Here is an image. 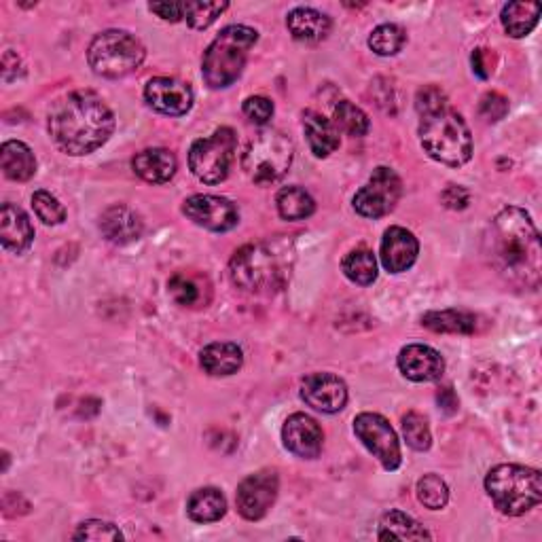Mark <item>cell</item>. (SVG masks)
<instances>
[{"label": "cell", "instance_id": "2e32d148", "mask_svg": "<svg viewBox=\"0 0 542 542\" xmlns=\"http://www.w3.org/2000/svg\"><path fill=\"white\" fill-rule=\"evenodd\" d=\"M284 447L303 460H314L320 456L324 435L320 424L305 413H293L282 428Z\"/></svg>", "mask_w": 542, "mask_h": 542}, {"label": "cell", "instance_id": "30bf717a", "mask_svg": "<svg viewBox=\"0 0 542 542\" xmlns=\"http://www.w3.org/2000/svg\"><path fill=\"white\" fill-rule=\"evenodd\" d=\"M403 183L392 168L379 166L373 170L369 183L354 195V210L365 219H382L401 200Z\"/></svg>", "mask_w": 542, "mask_h": 542}, {"label": "cell", "instance_id": "5b68a950", "mask_svg": "<svg viewBox=\"0 0 542 542\" xmlns=\"http://www.w3.org/2000/svg\"><path fill=\"white\" fill-rule=\"evenodd\" d=\"M259 41V32L248 26H227L210 43L202 60L204 81L212 89H227L236 83L246 66L248 53Z\"/></svg>", "mask_w": 542, "mask_h": 542}, {"label": "cell", "instance_id": "ee69618b", "mask_svg": "<svg viewBox=\"0 0 542 542\" xmlns=\"http://www.w3.org/2000/svg\"><path fill=\"white\" fill-rule=\"evenodd\" d=\"M441 200L447 208L451 210H464L468 206V202H471V195H468V191L464 187H458V185H449L443 195H441Z\"/></svg>", "mask_w": 542, "mask_h": 542}, {"label": "cell", "instance_id": "e0dca14e", "mask_svg": "<svg viewBox=\"0 0 542 542\" xmlns=\"http://www.w3.org/2000/svg\"><path fill=\"white\" fill-rule=\"evenodd\" d=\"M399 369L411 382H437L445 373L443 356L424 343H411L399 354Z\"/></svg>", "mask_w": 542, "mask_h": 542}, {"label": "cell", "instance_id": "4dcf8cb0", "mask_svg": "<svg viewBox=\"0 0 542 542\" xmlns=\"http://www.w3.org/2000/svg\"><path fill=\"white\" fill-rule=\"evenodd\" d=\"M343 274L348 280L360 286H369L377 280V259L369 248L350 250L341 263Z\"/></svg>", "mask_w": 542, "mask_h": 542}, {"label": "cell", "instance_id": "cb8c5ba5", "mask_svg": "<svg viewBox=\"0 0 542 542\" xmlns=\"http://www.w3.org/2000/svg\"><path fill=\"white\" fill-rule=\"evenodd\" d=\"M303 132L316 157H329L339 149V130L335 123L316 111L303 113Z\"/></svg>", "mask_w": 542, "mask_h": 542}, {"label": "cell", "instance_id": "4316f807", "mask_svg": "<svg viewBox=\"0 0 542 542\" xmlns=\"http://www.w3.org/2000/svg\"><path fill=\"white\" fill-rule=\"evenodd\" d=\"M540 13H542L540 3H509L504 5L500 20L509 36H513V39H523V36H528L536 28Z\"/></svg>", "mask_w": 542, "mask_h": 542}, {"label": "cell", "instance_id": "e575fe53", "mask_svg": "<svg viewBox=\"0 0 542 542\" xmlns=\"http://www.w3.org/2000/svg\"><path fill=\"white\" fill-rule=\"evenodd\" d=\"M403 435L411 449L415 451H428L432 445V435L424 415L409 411L403 418Z\"/></svg>", "mask_w": 542, "mask_h": 542}, {"label": "cell", "instance_id": "ffe728a7", "mask_svg": "<svg viewBox=\"0 0 542 542\" xmlns=\"http://www.w3.org/2000/svg\"><path fill=\"white\" fill-rule=\"evenodd\" d=\"M0 242L13 255H22L32 246L34 227L22 208L13 204H3L0 208Z\"/></svg>", "mask_w": 542, "mask_h": 542}, {"label": "cell", "instance_id": "5bb4252c", "mask_svg": "<svg viewBox=\"0 0 542 542\" xmlns=\"http://www.w3.org/2000/svg\"><path fill=\"white\" fill-rule=\"evenodd\" d=\"M144 100L153 111L170 117H183L193 106L191 87L170 77H155L144 87Z\"/></svg>", "mask_w": 542, "mask_h": 542}, {"label": "cell", "instance_id": "6da1fadb", "mask_svg": "<svg viewBox=\"0 0 542 542\" xmlns=\"http://www.w3.org/2000/svg\"><path fill=\"white\" fill-rule=\"evenodd\" d=\"M485 257L509 284L536 291L542 248L532 216L517 206L498 212L485 233Z\"/></svg>", "mask_w": 542, "mask_h": 542}, {"label": "cell", "instance_id": "277c9868", "mask_svg": "<svg viewBox=\"0 0 542 542\" xmlns=\"http://www.w3.org/2000/svg\"><path fill=\"white\" fill-rule=\"evenodd\" d=\"M420 142L424 151L445 166L460 168L473 157V136L466 121L449 106L437 113L422 115Z\"/></svg>", "mask_w": 542, "mask_h": 542}, {"label": "cell", "instance_id": "d590c367", "mask_svg": "<svg viewBox=\"0 0 542 542\" xmlns=\"http://www.w3.org/2000/svg\"><path fill=\"white\" fill-rule=\"evenodd\" d=\"M32 208L45 225H62L66 221V208L49 191H34Z\"/></svg>", "mask_w": 542, "mask_h": 542}, {"label": "cell", "instance_id": "44dd1931", "mask_svg": "<svg viewBox=\"0 0 542 542\" xmlns=\"http://www.w3.org/2000/svg\"><path fill=\"white\" fill-rule=\"evenodd\" d=\"M134 172L151 185H164L174 178L178 161L168 149H147L132 159Z\"/></svg>", "mask_w": 542, "mask_h": 542}, {"label": "cell", "instance_id": "603a6c76", "mask_svg": "<svg viewBox=\"0 0 542 542\" xmlns=\"http://www.w3.org/2000/svg\"><path fill=\"white\" fill-rule=\"evenodd\" d=\"M200 365L208 375L214 377H225L238 373L244 365V354L236 346V343L229 341H216L206 346L200 354Z\"/></svg>", "mask_w": 542, "mask_h": 542}, {"label": "cell", "instance_id": "d6986e66", "mask_svg": "<svg viewBox=\"0 0 542 542\" xmlns=\"http://www.w3.org/2000/svg\"><path fill=\"white\" fill-rule=\"evenodd\" d=\"M100 231L108 242L130 244L142 236L144 223L140 219V214L134 212L132 208L115 204L111 208H106L104 214L100 216Z\"/></svg>", "mask_w": 542, "mask_h": 542}, {"label": "cell", "instance_id": "83f0119b", "mask_svg": "<svg viewBox=\"0 0 542 542\" xmlns=\"http://www.w3.org/2000/svg\"><path fill=\"white\" fill-rule=\"evenodd\" d=\"M379 540H430V532L401 511H390L379 523Z\"/></svg>", "mask_w": 542, "mask_h": 542}, {"label": "cell", "instance_id": "ba28073f", "mask_svg": "<svg viewBox=\"0 0 542 542\" xmlns=\"http://www.w3.org/2000/svg\"><path fill=\"white\" fill-rule=\"evenodd\" d=\"M144 56H147L144 45L125 30L100 32L87 49L89 66L96 75L106 79L130 75L144 62Z\"/></svg>", "mask_w": 542, "mask_h": 542}, {"label": "cell", "instance_id": "7a4b0ae2", "mask_svg": "<svg viewBox=\"0 0 542 542\" xmlns=\"http://www.w3.org/2000/svg\"><path fill=\"white\" fill-rule=\"evenodd\" d=\"M113 132V111L89 89H77L51 104L49 136L66 155L83 157L94 153L106 144Z\"/></svg>", "mask_w": 542, "mask_h": 542}, {"label": "cell", "instance_id": "7c38bea8", "mask_svg": "<svg viewBox=\"0 0 542 542\" xmlns=\"http://www.w3.org/2000/svg\"><path fill=\"white\" fill-rule=\"evenodd\" d=\"M183 212L195 225L216 233L231 231L240 223L238 206L219 195H193L183 204Z\"/></svg>", "mask_w": 542, "mask_h": 542}, {"label": "cell", "instance_id": "7bdbcfd3", "mask_svg": "<svg viewBox=\"0 0 542 542\" xmlns=\"http://www.w3.org/2000/svg\"><path fill=\"white\" fill-rule=\"evenodd\" d=\"M149 11H153L164 22L185 20V3H151Z\"/></svg>", "mask_w": 542, "mask_h": 542}, {"label": "cell", "instance_id": "8d00e7d4", "mask_svg": "<svg viewBox=\"0 0 542 542\" xmlns=\"http://www.w3.org/2000/svg\"><path fill=\"white\" fill-rule=\"evenodd\" d=\"M227 7V3H185V20L195 30H206Z\"/></svg>", "mask_w": 542, "mask_h": 542}, {"label": "cell", "instance_id": "f35d334b", "mask_svg": "<svg viewBox=\"0 0 542 542\" xmlns=\"http://www.w3.org/2000/svg\"><path fill=\"white\" fill-rule=\"evenodd\" d=\"M168 288L174 301L180 305H195L197 301H200V288H197V284L191 278L176 274L168 282Z\"/></svg>", "mask_w": 542, "mask_h": 542}, {"label": "cell", "instance_id": "9a60e30c", "mask_svg": "<svg viewBox=\"0 0 542 542\" xmlns=\"http://www.w3.org/2000/svg\"><path fill=\"white\" fill-rule=\"evenodd\" d=\"M301 399L320 413H337L348 403V386L333 373H314L303 379Z\"/></svg>", "mask_w": 542, "mask_h": 542}, {"label": "cell", "instance_id": "3957f363", "mask_svg": "<svg viewBox=\"0 0 542 542\" xmlns=\"http://www.w3.org/2000/svg\"><path fill=\"white\" fill-rule=\"evenodd\" d=\"M293 265V240L276 236L240 248L231 259L229 274L233 284L246 293H274L291 278Z\"/></svg>", "mask_w": 542, "mask_h": 542}, {"label": "cell", "instance_id": "8fae6325", "mask_svg": "<svg viewBox=\"0 0 542 542\" xmlns=\"http://www.w3.org/2000/svg\"><path fill=\"white\" fill-rule=\"evenodd\" d=\"M356 437L371 454L382 462L386 471H396L401 466V447L390 422L379 413H360L354 420Z\"/></svg>", "mask_w": 542, "mask_h": 542}, {"label": "cell", "instance_id": "f546056e", "mask_svg": "<svg viewBox=\"0 0 542 542\" xmlns=\"http://www.w3.org/2000/svg\"><path fill=\"white\" fill-rule=\"evenodd\" d=\"M276 206L284 221H305L316 210L314 197L301 187H284L276 197Z\"/></svg>", "mask_w": 542, "mask_h": 542}, {"label": "cell", "instance_id": "9c48e42d", "mask_svg": "<svg viewBox=\"0 0 542 542\" xmlns=\"http://www.w3.org/2000/svg\"><path fill=\"white\" fill-rule=\"evenodd\" d=\"M238 138L231 128L216 130L210 138H200L191 144L189 168L206 185H219L229 176Z\"/></svg>", "mask_w": 542, "mask_h": 542}, {"label": "cell", "instance_id": "b9f144b4", "mask_svg": "<svg viewBox=\"0 0 542 542\" xmlns=\"http://www.w3.org/2000/svg\"><path fill=\"white\" fill-rule=\"evenodd\" d=\"M244 115L257 125H265L271 117H274V102L263 96H252L244 102Z\"/></svg>", "mask_w": 542, "mask_h": 542}, {"label": "cell", "instance_id": "7402d4cb", "mask_svg": "<svg viewBox=\"0 0 542 542\" xmlns=\"http://www.w3.org/2000/svg\"><path fill=\"white\" fill-rule=\"evenodd\" d=\"M286 26L293 39L301 43H320L331 32L329 15H324L312 7H297L286 17Z\"/></svg>", "mask_w": 542, "mask_h": 542}, {"label": "cell", "instance_id": "bcb514c9", "mask_svg": "<svg viewBox=\"0 0 542 542\" xmlns=\"http://www.w3.org/2000/svg\"><path fill=\"white\" fill-rule=\"evenodd\" d=\"M483 53H485V49H475L473 51V70H475V75L479 77V79H487V77H490V68H487L485 66V62H483Z\"/></svg>", "mask_w": 542, "mask_h": 542}, {"label": "cell", "instance_id": "4fadbf2b", "mask_svg": "<svg viewBox=\"0 0 542 542\" xmlns=\"http://www.w3.org/2000/svg\"><path fill=\"white\" fill-rule=\"evenodd\" d=\"M278 490H280V481L274 471H259L255 475L246 477L240 483L238 494H236L240 515L248 521L263 519L269 513V509L274 507Z\"/></svg>", "mask_w": 542, "mask_h": 542}, {"label": "cell", "instance_id": "60d3db41", "mask_svg": "<svg viewBox=\"0 0 542 542\" xmlns=\"http://www.w3.org/2000/svg\"><path fill=\"white\" fill-rule=\"evenodd\" d=\"M507 111H509V100L496 92L485 94L481 100V106H479V113L487 123H496V121L504 119Z\"/></svg>", "mask_w": 542, "mask_h": 542}, {"label": "cell", "instance_id": "f1b7e54d", "mask_svg": "<svg viewBox=\"0 0 542 542\" xmlns=\"http://www.w3.org/2000/svg\"><path fill=\"white\" fill-rule=\"evenodd\" d=\"M426 329L435 333H451V335H471L477 329V318L468 312L458 310H443V312H428L422 318Z\"/></svg>", "mask_w": 542, "mask_h": 542}, {"label": "cell", "instance_id": "d4e9b609", "mask_svg": "<svg viewBox=\"0 0 542 542\" xmlns=\"http://www.w3.org/2000/svg\"><path fill=\"white\" fill-rule=\"evenodd\" d=\"M0 168H3L9 180L26 183L36 174V157L28 144L20 140H9L0 149Z\"/></svg>", "mask_w": 542, "mask_h": 542}, {"label": "cell", "instance_id": "1f68e13d", "mask_svg": "<svg viewBox=\"0 0 542 542\" xmlns=\"http://www.w3.org/2000/svg\"><path fill=\"white\" fill-rule=\"evenodd\" d=\"M333 119H335V128L350 136H365L371 130V123L365 111H360V108L352 104L350 100H339L335 104Z\"/></svg>", "mask_w": 542, "mask_h": 542}, {"label": "cell", "instance_id": "ab89813d", "mask_svg": "<svg viewBox=\"0 0 542 542\" xmlns=\"http://www.w3.org/2000/svg\"><path fill=\"white\" fill-rule=\"evenodd\" d=\"M445 106H447V96L435 85H428V87L420 89L418 96H415V108H418L420 117L430 115V113H437Z\"/></svg>", "mask_w": 542, "mask_h": 542}, {"label": "cell", "instance_id": "f6af8a7d", "mask_svg": "<svg viewBox=\"0 0 542 542\" xmlns=\"http://www.w3.org/2000/svg\"><path fill=\"white\" fill-rule=\"evenodd\" d=\"M437 401H439V407L447 415H454L458 411V396L454 394V390H451V388H441L439 394H437Z\"/></svg>", "mask_w": 542, "mask_h": 542}, {"label": "cell", "instance_id": "484cf974", "mask_svg": "<svg viewBox=\"0 0 542 542\" xmlns=\"http://www.w3.org/2000/svg\"><path fill=\"white\" fill-rule=\"evenodd\" d=\"M187 513L197 523L219 521L227 513V500L216 487H202L189 496Z\"/></svg>", "mask_w": 542, "mask_h": 542}, {"label": "cell", "instance_id": "74e56055", "mask_svg": "<svg viewBox=\"0 0 542 542\" xmlns=\"http://www.w3.org/2000/svg\"><path fill=\"white\" fill-rule=\"evenodd\" d=\"M72 538L75 540H123V534L119 532V528L113 526V523L92 519V521L81 523L79 530L72 534Z\"/></svg>", "mask_w": 542, "mask_h": 542}, {"label": "cell", "instance_id": "52a82bcc", "mask_svg": "<svg viewBox=\"0 0 542 542\" xmlns=\"http://www.w3.org/2000/svg\"><path fill=\"white\" fill-rule=\"evenodd\" d=\"M293 140L280 130L265 128L248 142L242 168L252 183L271 185L280 180L293 164Z\"/></svg>", "mask_w": 542, "mask_h": 542}, {"label": "cell", "instance_id": "d6a6232c", "mask_svg": "<svg viewBox=\"0 0 542 542\" xmlns=\"http://www.w3.org/2000/svg\"><path fill=\"white\" fill-rule=\"evenodd\" d=\"M407 43V34L401 26L396 24H382L377 26L369 36V47L377 53V56H394L399 53Z\"/></svg>", "mask_w": 542, "mask_h": 542}, {"label": "cell", "instance_id": "ac0fdd59", "mask_svg": "<svg viewBox=\"0 0 542 542\" xmlns=\"http://www.w3.org/2000/svg\"><path fill=\"white\" fill-rule=\"evenodd\" d=\"M418 255L420 244L411 231L403 227H390L384 233L379 257H382V265L390 274H403V271H407L415 263Z\"/></svg>", "mask_w": 542, "mask_h": 542}, {"label": "cell", "instance_id": "836d02e7", "mask_svg": "<svg viewBox=\"0 0 542 542\" xmlns=\"http://www.w3.org/2000/svg\"><path fill=\"white\" fill-rule=\"evenodd\" d=\"M415 492H418V500L430 511H441L449 500V487L437 475H424L418 481Z\"/></svg>", "mask_w": 542, "mask_h": 542}, {"label": "cell", "instance_id": "8992f818", "mask_svg": "<svg viewBox=\"0 0 542 542\" xmlns=\"http://www.w3.org/2000/svg\"><path fill=\"white\" fill-rule=\"evenodd\" d=\"M485 490L496 509L509 517H519L538 507L542 500L540 473L519 464H498L485 477Z\"/></svg>", "mask_w": 542, "mask_h": 542}]
</instances>
